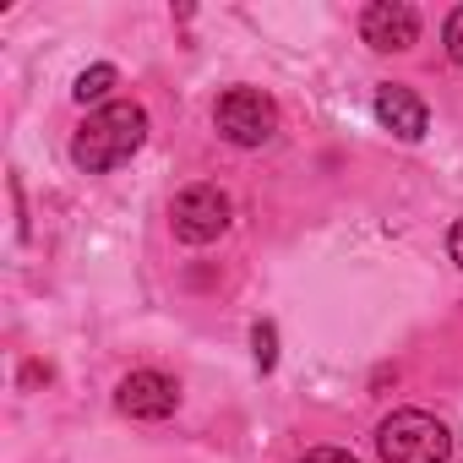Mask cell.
<instances>
[{"instance_id":"obj_1","label":"cell","mask_w":463,"mask_h":463,"mask_svg":"<svg viewBox=\"0 0 463 463\" xmlns=\"http://www.w3.org/2000/svg\"><path fill=\"white\" fill-rule=\"evenodd\" d=\"M142 142H147V109L115 99V104H99V109L77 126V137H71V164L88 169V175H104V169L126 164Z\"/></svg>"},{"instance_id":"obj_2","label":"cell","mask_w":463,"mask_h":463,"mask_svg":"<svg viewBox=\"0 0 463 463\" xmlns=\"http://www.w3.org/2000/svg\"><path fill=\"white\" fill-rule=\"evenodd\" d=\"M376 452H382V463H447L452 436L425 409H392L376 425Z\"/></svg>"},{"instance_id":"obj_3","label":"cell","mask_w":463,"mask_h":463,"mask_svg":"<svg viewBox=\"0 0 463 463\" xmlns=\"http://www.w3.org/2000/svg\"><path fill=\"white\" fill-rule=\"evenodd\" d=\"M213 120H218V137H223V142H235V147H262V142H273V131H279V104H273L262 88H229V93H218Z\"/></svg>"},{"instance_id":"obj_4","label":"cell","mask_w":463,"mask_h":463,"mask_svg":"<svg viewBox=\"0 0 463 463\" xmlns=\"http://www.w3.org/2000/svg\"><path fill=\"white\" fill-rule=\"evenodd\" d=\"M229 196L218 191V185H185L180 196H175V207H169V223H175V241H185V246H207V241H218L223 229H229Z\"/></svg>"},{"instance_id":"obj_5","label":"cell","mask_w":463,"mask_h":463,"mask_svg":"<svg viewBox=\"0 0 463 463\" xmlns=\"http://www.w3.org/2000/svg\"><path fill=\"white\" fill-rule=\"evenodd\" d=\"M360 39L371 50H382V55H403L420 39V12L409 6V0H371V6L360 12Z\"/></svg>"},{"instance_id":"obj_6","label":"cell","mask_w":463,"mask_h":463,"mask_svg":"<svg viewBox=\"0 0 463 463\" xmlns=\"http://www.w3.org/2000/svg\"><path fill=\"white\" fill-rule=\"evenodd\" d=\"M115 403H120V414H131V420H169V414L180 409V382L164 376V371H131V376L120 382Z\"/></svg>"},{"instance_id":"obj_7","label":"cell","mask_w":463,"mask_h":463,"mask_svg":"<svg viewBox=\"0 0 463 463\" xmlns=\"http://www.w3.org/2000/svg\"><path fill=\"white\" fill-rule=\"evenodd\" d=\"M376 120H382L398 142H420V137L430 131L425 99L409 93V88H398V82H382V88H376Z\"/></svg>"},{"instance_id":"obj_8","label":"cell","mask_w":463,"mask_h":463,"mask_svg":"<svg viewBox=\"0 0 463 463\" xmlns=\"http://www.w3.org/2000/svg\"><path fill=\"white\" fill-rule=\"evenodd\" d=\"M115 82H120V71H115V66H88V71L77 77L71 99H77V104H99V99H104V93H109Z\"/></svg>"},{"instance_id":"obj_9","label":"cell","mask_w":463,"mask_h":463,"mask_svg":"<svg viewBox=\"0 0 463 463\" xmlns=\"http://www.w3.org/2000/svg\"><path fill=\"white\" fill-rule=\"evenodd\" d=\"M251 344H257V365H262V371H273V365H279V333H273V322H257Z\"/></svg>"},{"instance_id":"obj_10","label":"cell","mask_w":463,"mask_h":463,"mask_svg":"<svg viewBox=\"0 0 463 463\" xmlns=\"http://www.w3.org/2000/svg\"><path fill=\"white\" fill-rule=\"evenodd\" d=\"M441 44H447V55H452V66H463V6L447 17V28H441Z\"/></svg>"},{"instance_id":"obj_11","label":"cell","mask_w":463,"mask_h":463,"mask_svg":"<svg viewBox=\"0 0 463 463\" xmlns=\"http://www.w3.org/2000/svg\"><path fill=\"white\" fill-rule=\"evenodd\" d=\"M300 463H360L354 452H344V447H311Z\"/></svg>"},{"instance_id":"obj_12","label":"cell","mask_w":463,"mask_h":463,"mask_svg":"<svg viewBox=\"0 0 463 463\" xmlns=\"http://www.w3.org/2000/svg\"><path fill=\"white\" fill-rule=\"evenodd\" d=\"M447 251H452V262H458V268H463V218H458V223H452V235H447Z\"/></svg>"}]
</instances>
